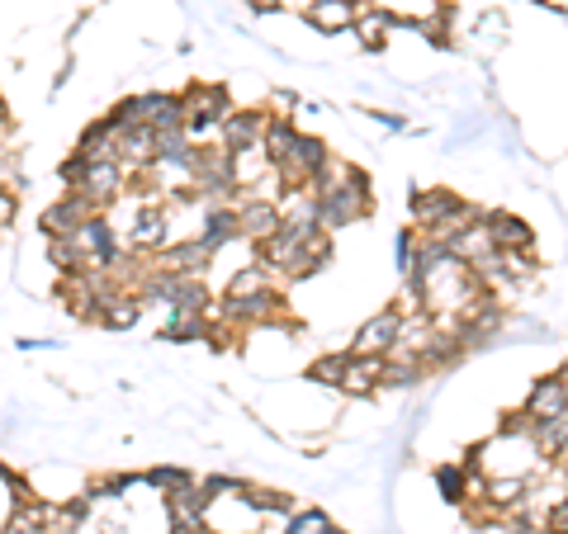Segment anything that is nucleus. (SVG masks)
Returning <instances> with one entry per match:
<instances>
[{
	"label": "nucleus",
	"mask_w": 568,
	"mask_h": 534,
	"mask_svg": "<svg viewBox=\"0 0 568 534\" xmlns=\"http://www.w3.org/2000/svg\"><path fill=\"white\" fill-rule=\"evenodd\" d=\"M58 175H62V185H67L71 194L91 199L100 213H104V208H114L119 194H129V171H123L119 162H91V156H81V152H77Z\"/></svg>",
	"instance_id": "obj_1"
},
{
	"label": "nucleus",
	"mask_w": 568,
	"mask_h": 534,
	"mask_svg": "<svg viewBox=\"0 0 568 534\" xmlns=\"http://www.w3.org/2000/svg\"><path fill=\"white\" fill-rule=\"evenodd\" d=\"M233 110V100H227L223 85H190L181 95V129L190 142H219V123L227 119Z\"/></svg>",
	"instance_id": "obj_2"
},
{
	"label": "nucleus",
	"mask_w": 568,
	"mask_h": 534,
	"mask_svg": "<svg viewBox=\"0 0 568 534\" xmlns=\"http://www.w3.org/2000/svg\"><path fill=\"white\" fill-rule=\"evenodd\" d=\"M398 327H403V308H384V312H375L369 322H361L355 327V336H351V355H384L394 350V341H398Z\"/></svg>",
	"instance_id": "obj_3"
},
{
	"label": "nucleus",
	"mask_w": 568,
	"mask_h": 534,
	"mask_svg": "<svg viewBox=\"0 0 568 534\" xmlns=\"http://www.w3.org/2000/svg\"><path fill=\"white\" fill-rule=\"evenodd\" d=\"M478 218H484V233L493 242V251H536V233H530L526 218H517V213L488 208V213H478Z\"/></svg>",
	"instance_id": "obj_4"
},
{
	"label": "nucleus",
	"mask_w": 568,
	"mask_h": 534,
	"mask_svg": "<svg viewBox=\"0 0 568 534\" xmlns=\"http://www.w3.org/2000/svg\"><path fill=\"white\" fill-rule=\"evenodd\" d=\"M526 421L536 425V421H549V417H568V373L555 369V373H545V379L530 388V398H526Z\"/></svg>",
	"instance_id": "obj_5"
},
{
	"label": "nucleus",
	"mask_w": 568,
	"mask_h": 534,
	"mask_svg": "<svg viewBox=\"0 0 568 534\" xmlns=\"http://www.w3.org/2000/svg\"><path fill=\"white\" fill-rule=\"evenodd\" d=\"M233 208H237V233L252 242V246L280 233V208H275V199H246V194H233Z\"/></svg>",
	"instance_id": "obj_6"
},
{
	"label": "nucleus",
	"mask_w": 568,
	"mask_h": 534,
	"mask_svg": "<svg viewBox=\"0 0 568 534\" xmlns=\"http://www.w3.org/2000/svg\"><path fill=\"white\" fill-rule=\"evenodd\" d=\"M379 373H384L379 355H351L346 350V364H342V379H336V388H342L346 398H375L379 393Z\"/></svg>",
	"instance_id": "obj_7"
},
{
	"label": "nucleus",
	"mask_w": 568,
	"mask_h": 534,
	"mask_svg": "<svg viewBox=\"0 0 568 534\" xmlns=\"http://www.w3.org/2000/svg\"><path fill=\"white\" fill-rule=\"evenodd\" d=\"M95 213H100V208H95L91 199H81V194L67 189L58 204L43 208V233H48V237H67V233H77L85 218H95Z\"/></svg>",
	"instance_id": "obj_8"
},
{
	"label": "nucleus",
	"mask_w": 568,
	"mask_h": 534,
	"mask_svg": "<svg viewBox=\"0 0 568 534\" xmlns=\"http://www.w3.org/2000/svg\"><path fill=\"white\" fill-rule=\"evenodd\" d=\"M265 119H271L265 110H227V119L219 123V147L237 152V147H246V142H261Z\"/></svg>",
	"instance_id": "obj_9"
},
{
	"label": "nucleus",
	"mask_w": 568,
	"mask_h": 534,
	"mask_svg": "<svg viewBox=\"0 0 568 534\" xmlns=\"http://www.w3.org/2000/svg\"><path fill=\"white\" fill-rule=\"evenodd\" d=\"M351 33H361V48L365 52H384L388 48V33H394V14L379 10V6H365V10H355Z\"/></svg>",
	"instance_id": "obj_10"
},
{
	"label": "nucleus",
	"mask_w": 568,
	"mask_h": 534,
	"mask_svg": "<svg viewBox=\"0 0 568 534\" xmlns=\"http://www.w3.org/2000/svg\"><path fill=\"white\" fill-rule=\"evenodd\" d=\"M446 251L455 256V260H465V265H478L488 251H493V242H488V233H484V218H474V223H465L459 233L446 242Z\"/></svg>",
	"instance_id": "obj_11"
},
{
	"label": "nucleus",
	"mask_w": 568,
	"mask_h": 534,
	"mask_svg": "<svg viewBox=\"0 0 568 534\" xmlns=\"http://www.w3.org/2000/svg\"><path fill=\"white\" fill-rule=\"evenodd\" d=\"M308 24L323 29V33H351L355 6H351V0H313V6H308Z\"/></svg>",
	"instance_id": "obj_12"
},
{
	"label": "nucleus",
	"mask_w": 568,
	"mask_h": 534,
	"mask_svg": "<svg viewBox=\"0 0 568 534\" xmlns=\"http://www.w3.org/2000/svg\"><path fill=\"white\" fill-rule=\"evenodd\" d=\"M265 289H275V279L261 270V265L252 260V265H242V270L227 279V289H223V298L227 302H242V298H256V294H265Z\"/></svg>",
	"instance_id": "obj_13"
},
{
	"label": "nucleus",
	"mask_w": 568,
	"mask_h": 534,
	"mask_svg": "<svg viewBox=\"0 0 568 534\" xmlns=\"http://www.w3.org/2000/svg\"><path fill=\"white\" fill-rule=\"evenodd\" d=\"M342 364H346V350L342 355H323V360L308 369V379L323 383V388H336V379H342Z\"/></svg>",
	"instance_id": "obj_14"
},
{
	"label": "nucleus",
	"mask_w": 568,
	"mask_h": 534,
	"mask_svg": "<svg viewBox=\"0 0 568 534\" xmlns=\"http://www.w3.org/2000/svg\"><path fill=\"white\" fill-rule=\"evenodd\" d=\"M190 473H181V469H152L148 477H138L142 487H156V492H171V487H181Z\"/></svg>",
	"instance_id": "obj_15"
},
{
	"label": "nucleus",
	"mask_w": 568,
	"mask_h": 534,
	"mask_svg": "<svg viewBox=\"0 0 568 534\" xmlns=\"http://www.w3.org/2000/svg\"><path fill=\"white\" fill-rule=\"evenodd\" d=\"M14 213H20V199H14V189L0 185V227H10V223H14Z\"/></svg>",
	"instance_id": "obj_16"
},
{
	"label": "nucleus",
	"mask_w": 568,
	"mask_h": 534,
	"mask_svg": "<svg viewBox=\"0 0 568 534\" xmlns=\"http://www.w3.org/2000/svg\"><path fill=\"white\" fill-rule=\"evenodd\" d=\"M252 10H261V14H275V10H280V0H252Z\"/></svg>",
	"instance_id": "obj_17"
},
{
	"label": "nucleus",
	"mask_w": 568,
	"mask_h": 534,
	"mask_svg": "<svg viewBox=\"0 0 568 534\" xmlns=\"http://www.w3.org/2000/svg\"><path fill=\"white\" fill-rule=\"evenodd\" d=\"M10 133V110H6V100H0V137Z\"/></svg>",
	"instance_id": "obj_18"
},
{
	"label": "nucleus",
	"mask_w": 568,
	"mask_h": 534,
	"mask_svg": "<svg viewBox=\"0 0 568 534\" xmlns=\"http://www.w3.org/2000/svg\"><path fill=\"white\" fill-rule=\"evenodd\" d=\"M351 6H355V10H365V6H379V0H351Z\"/></svg>",
	"instance_id": "obj_19"
},
{
	"label": "nucleus",
	"mask_w": 568,
	"mask_h": 534,
	"mask_svg": "<svg viewBox=\"0 0 568 534\" xmlns=\"http://www.w3.org/2000/svg\"><path fill=\"white\" fill-rule=\"evenodd\" d=\"M545 6H555V10H564V0H545Z\"/></svg>",
	"instance_id": "obj_20"
}]
</instances>
